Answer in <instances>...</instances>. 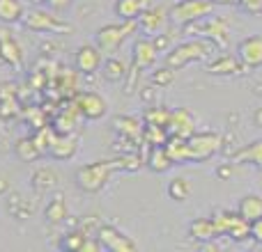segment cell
Here are the masks:
<instances>
[{"mask_svg":"<svg viewBox=\"0 0 262 252\" xmlns=\"http://www.w3.org/2000/svg\"><path fill=\"white\" fill-rule=\"evenodd\" d=\"M113 126L120 135H124V138L143 140V119L131 117V115H122V117H115Z\"/></svg>","mask_w":262,"mask_h":252,"instance_id":"cell-18","label":"cell"},{"mask_svg":"<svg viewBox=\"0 0 262 252\" xmlns=\"http://www.w3.org/2000/svg\"><path fill=\"white\" fill-rule=\"evenodd\" d=\"M134 69H147L157 62V48H154L152 39L143 37V39L134 41Z\"/></svg>","mask_w":262,"mask_h":252,"instance_id":"cell-14","label":"cell"},{"mask_svg":"<svg viewBox=\"0 0 262 252\" xmlns=\"http://www.w3.org/2000/svg\"><path fill=\"white\" fill-rule=\"evenodd\" d=\"M242 62L232 55H219L212 62L207 64V71L214 73V76H228V73H239Z\"/></svg>","mask_w":262,"mask_h":252,"instance_id":"cell-20","label":"cell"},{"mask_svg":"<svg viewBox=\"0 0 262 252\" xmlns=\"http://www.w3.org/2000/svg\"><path fill=\"white\" fill-rule=\"evenodd\" d=\"M99 245L101 248H106V250H113V252H131V250H136L138 245L134 243V241L129 239V236H124L122 232H118L115 227H101L99 230Z\"/></svg>","mask_w":262,"mask_h":252,"instance_id":"cell-12","label":"cell"},{"mask_svg":"<svg viewBox=\"0 0 262 252\" xmlns=\"http://www.w3.org/2000/svg\"><path fill=\"white\" fill-rule=\"evenodd\" d=\"M101 67V51L97 46H81L76 51V69L81 73H95Z\"/></svg>","mask_w":262,"mask_h":252,"instance_id":"cell-15","label":"cell"},{"mask_svg":"<svg viewBox=\"0 0 262 252\" xmlns=\"http://www.w3.org/2000/svg\"><path fill=\"white\" fill-rule=\"evenodd\" d=\"M85 239H88L85 234H81V232H74V234H69L67 239L62 241V248H67V250H81L83 243H85Z\"/></svg>","mask_w":262,"mask_h":252,"instance_id":"cell-36","label":"cell"},{"mask_svg":"<svg viewBox=\"0 0 262 252\" xmlns=\"http://www.w3.org/2000/svg\"><path fill=\"white\" fill-rule=\"evenodd\" d=\"M23 26L30 28L35 32H72V26L60 21L58 16L44 12V9H35V12L23 14Z\"/></svg>","mask_w":262,"mask_h":252,"instance_id":"cell-7","label":"cell"},{"mask_svg":"<svg viewBox=\"0 0 262 252\" xmlns=\"http://www.w3.org/2000/svg\"><path fill=\"white\" fill-rule=\"evenodd\" d=\"M172 78H175V71H172L170 67H166V69H157V71L152 73V83H154L157 87H166V85H170Z\"/></svg>","mask_w":262,"mask_h":252,"instance_id":"cell-35","label":"cell"},{"mask_svg":"<svg viewBox=\"0 0 262 252\" xmlns=\"http://www.w3.org/2000/svg\"><path fill=\"white\" fill-rule=\"evenodd\" d=\"M152 44H154V48H157V53H161V51L168 48L170 39H168L166 35H154V37H152Z\"/></svg>","mask_w":262,"mask_h":252,"instance_id":"cell-38","label":"cell"},{"mask_svg":"<svg viewBox=\"0 0 262 252\" xmlns=\"http://www.w3.org/2000/svg\"><path fill=\"white\" fill-rule=\"evenodd\" d=\"M232 161L235 163H253V165L262 167V140L249 144V147H244V149H239V152L232 156Z\"/></svg>","mask_w":262,"mask_h":252,"instance_id":"cell-25","label":"cell"},{"mask_svg":"<svg viewBox=\"0 0 262 252\" xmlns=\"http://www.w3.org/2000/svg\"><path fill=\"white\" fill-rule=\"evenodd\" d=\"M16 152H18V156L23 158V161H32V158H37L39 156V149H37V144L32 142V138L30 140H21V142L16 144Z\"/></svg>","mask_w":262,"mask_h":252,"instance_id":"cell-34","label":"cell"},{"mask_svg":"<svg viewBox=\"0 0 262 252\" xmlns=\"http://www.w3.org/2000/svg\"><path fill=\"white\" fill-rule=\"evenodd\" d=\"M74 110H67V113H60L58 117H55V124H53V131L60 135H67L72 133L74 129H76V119H74V113H78L76 106H72Z\"/></svg>","mask_w":262,"mask_h":252,"instance_id":"cell-30","label":"cell"},{"mask_svg":"<svg viewBox=\"0 0 262 252\" xmlns=\"http://www.w3.org/2000/svg\"><path fill=\"white\" fill-rule=\"evenodd\" d=\"M140 165L138 156H124L118 161H97V163H88V165L78 167L76 172V184L81 186L85 193H97L106 186V181L111 179L113 170H136Z\"/></svg>","mask_w":262,"mask_h":252,"instance_id":"cell-1","label":"cell"},{"mask_svg":"<svg viewBox=\"0 0 262 252\" xmlns=\"http://www.w3.org/2000/svg\"><path fill=\"white\" fill-rule=\"evenodd\" d=\"M147 5H149V0H118L115 3V14L122 21H136Z\"/></svg>","mask_w":262,"mask_h":252,"instance_id":"cell-22","label":"cell"},{"mask_svg":"<svg viewBox=\"0 0 262 252\" xmlns=\"http://www.w3.org/2000/svg\"><path fill=\"white\" fill-rule=\"evenodd\" d=\"M168 115L170 110L163 108V106H154V108H147L143 115V124H157V126H166L168 124Z\"/></svg>","mask_w":262,"mask_h":252,"instance_id":"cell-32","label":"cell"},{"mask_svg":"<svg viewBox=\"0 0 262 252\" xmlns=\"http://www.w3.org/2000/svg\"><path fill=\"white\" fill-rule=\"evenodd\" d=\"M200 37L209 39L219 48H226L228 41H230V26H228L226 18L205 16L203 23H200Z\"/></svg>","mask_w":262,"mask_h":252,"instance_id":"cell-9","label":"cell"},{"mask_svg":"<svg viewBox=\"0 0 262 252\" xmlns=\"http://www.w3.org/2000/svg\"><path fill=\"white\" fill-rule=\"evenodd\" d=\"M168 195H170L172 199H177V202H184V199H189V195H191L189 181H186L184 177H175V179L168 184Z\"/></svg>","mask_w":262,"mask_h":252,"instance_id":"cell-31","label":"cell"},{"mask_svg":"<svg viewBox=\"0 0 262 252\" xmlns=\"http://www.w3.org/2000/svg\"><path fill=\"white\" fill-rule=\"evenodd\" d=\"M214 51V44L209 39H191L184 41V44H177L175 48H170L166 53V67L170 69H182L191 62H198V60H205L209 53Z\"/></svg>","mask_w":262,"mask_h":252,"instance_id":"cell-2","label":"cell"},{"mask_svg":"<svg viewBox=\"0 0 262 252\" xmlns=\"http://www.w3.org/2000/svg\"><path fill=\"white\" fill-rule=\"evenodd\" d=\"M124 73H127V64L122 62L120 58H108L104 62V76L108 78L111 83H118V81H122L124 78Z\"/></svg>","mask_w":262,"mask_h":252,"instance_id":"cell-27","label":"cell"},{"mask_svg":"<svg viewBox=\"0 0 262 252\" xmlns=\"http://www.w3.org/2000/svg\"><path fill=\"white\" fill-rule=\"evenodd\" d=\"M189 232H191V236H193L195 241H214V239L221 236L212 218H200V220H193L191 222V227H189Z\"/></svg>","mask_w":262,"mask_h":252,"instance_id":"cell-21","label":"cell"},{"mask_svg":"<svg viewBox=\"0 0 262 252\" xmlns=\"http://www.w3.org/2000/svg\"><path fill=\"white\" fill-rule=\"evenodd\" d=\"M166 138H168L166 126H157V124H145L143 126V142L145 144H163Z\"/></svg>","mask_w":262,"mask_h":252,"instance_id":"cell-28","label":"cell"},{"mask_svg":"<svg viewBox=\"0 0 262 252\" xmlns=\"http://www.w3.org/2000/svg\"><path fill=\"white\" fill-rule=\"evenodd\" d=\"M136 28H138L136 21H122V18H120V23H106L97 30V48L104 51V53H113L122 46V41L131 32H136Z\"/></svg>","mask_w":262,"mask_h":252,"instance_id":"cell-3","label":"cell"},{"mask_svg":"<svg viewBox=\"0 0 262 252\" xmlns=\"http://www.w3.org/2000/svg\"><path fill=\"white\" fill-rule=\"evenodd\" d=\"M168 135H180V138H189L195 131V117L191 115L189 108H175L168 115Z\"/></svg>","mask_w":262,"mask_h":252,"instance_id":"cell-11","label":"cell"},{"mask_svg":"<svg viewBox=\"0 0 262 252\" xmlns=\"http://www.w3.org/2000/svg\"><path fill=\"white\" fill-rule=\"evenodd\" d=\"M74 106H76L78 115H83L85 119H101L108 113L106 99L101 94H97V92H81L76 96V101H74Z\"/></svg>","mask_w":262,"mask_h":252,"instance_id":"cell-8","label":"cell"},{"mask_svg":"<svg viewBox=\"0 0 262 252\" xmlns=\"http://www.w3.org/2000/svg\"><path fill=\"white\" fill-rule=\"evenodd\" d=\"M49 154L53 158H58V161H67V158H72L74 154H76V138H72V133L67 135H55L53 144H51Z\"/></svg>","mask_w":262,"mask_h":252,"instance_id":"cell-19","label":"cell"},{"mask_svg":"<svg viewBox=\"0 0 262 252\" xmlns=\"http://www.w3.org/2000/svg\"><path fill=\"white\" fill-rule=\"evenodd\" d=\"M136 21H138V26H140L143 32H147V35H157V32L163 30V26H166V21H168V9L161 7V5H159V7H149L147 5Z\"/></svg>","mask_w":262,"mask_h":252,"instance_id":"cell-13","label":"cell"},{"mask_svg":"<svg viewBox=\"0 0 262 252\" xmlns=\"http://www.w3.org/2000/svg\"><path fill=\"white\" fill-rule=\"evenodd\" d=\"M55 135H58V133H55V131L51 129V126H41V129L37 131V135L32 138V142H35V144H37V149H39V152L44 154V152H49V149H51V144H53Z\"/></svg>","mask_w":262,"mask_h":252,"instance_id":"cell-33","label":"cell"},{"mask_svg":"<svg viewBox=\"0 0 262 252\" xmlns=\"http://www.w3.org/2000/svg\"><path fill=\"white\" fill-rule=\"evenodd\" d=\"M147 167L152 172H166L172 167V161L168 158L166 149H163V144H152L149 147V154H147Z\"/></svg>","mask_w":262,"mask_h":252,"instance_id":"cell-23","label":"cell"},{"mask_svg":"<svg viewBox=\"0 0 262 252\" xmlns=\"http://www.w3.org/2000/svg\"><path fill=\"white\" fill-rule=\"evenodd\" d=\"M44 216H46V220H49V222H62L64 218H67V204H64V199L60 197V195L49 202Z\"/></svg>","mask_w":262,"mask_h":252,"instance_id":"cell-29","label":"cell"},{"mask_svg":"<svg viewBox=\"0 0 262 252\" xmlns=\"http://www.w3.org/2000/svg\"><path fill=\"white\" fill-rule=\"evenodd\" d=\"M212 220L221 236H230V239H235V241H244L251 236V222L244 220L239 213L219 211L212 216Z\"/></svg>","mask_w":262,"mask_h":252,"instance_id":"cell-6","label":"cell"},{"mask_svg":"<svg viewBox=\"0 0 262 252\" xmlns=\"http://www.w3.org/2000/svg\"><path fill=\"white\" fill-rule=\"evenodd\" d=\"M163 149H166L168 158L172 161V165H184L189 161V144H186V138H180V135H168L166 142H163Z\"/></svg>","mask_w":262,"mask_h":252,"instance_id":"cell-16","label":"cell"},{"mask_svg":"<svg viewBox=\"0 0 262 252\" xmlns=\"http://www.w3.org/2000/svg\"><path fill=\"white\" fill-rule=\"evenodd\" d=\"M251 236H253L258 243H262V216L251 222Z\"/></svg>","mask_w":262,"mask_h":252,"instance_id":"cell-39","label":"cell"},{"mask_svg":"<svg viewBox=\"0 0 262 252\" xmlns=\"http://www.w3.org/2000/svg\"><path fill=\"white\" fill-rule=\"evenodd\" d=\"M0 60L9 67H18L23 60V53H21V46L7 35V32H0Z\"/></svg>","mask_w":262,"mask_h":252,"instance_id":"cell-17","label":"cell"},{"mask_svg":"<svg viewBox=\"0 0 262 252\" xmlns=\"http://www.w3.org/2000/svg\"><path fill=\"white\" fill-rule=\"evenodd\" d=\"M235 3L249 14H262V0H235Z\"/></svg>","mask_w":262,"mask_h":252,"instance_id":"cell-37","label":"cell"},{"mask_svg":"<svg viewBox=\"0 0 262 252\" xmlns=\"http://www.w3.org/2000/svg\"><path fill=\"white\" fill-rule=\"evenodd\" d=\"M237 213H239L244 220L253 222L255 218L262 216V197H260V195H246V197L239 202Z\"/></svg>","mask_w":262,"mask_h":252,"instance_id":"cell-24","label":"cell"},{"mask_svg":"<svg viewBox=\"0 0 262 252\" xmlns=\"http://www.w3.org/2000/svg\"><path fill=\"white\" fill-rule=\"evenodd\" d=\"M212 12H214V5L209 0H180V3H175L168 9V16L175 23L184 26V23H191V21H203Z\"/></svg>","mask_w":262,"mask_h":252,"instance_id":"cell-4","label":"cell"},{"mask_svg":"<svg viewBox=\"0 0 262 252\" xmlns=\"http://www.w3.org/2000/svg\"><path fill=\"white\" fill-rule=\"evenodd\" d=\"M23 16V3L21 0H0V21L3 23H16Z\"/></svg>","mask_w":262,"mask_h":252,"instance_id":"cell-26","label":"cell"},{"mask_svg":"<svg viewBox=\"0 0 262 252\" xmlns=\"http://www.w3.org/2000/svg\"><path fill=\"white\" fill-rule=\"evenodd\" d=\"M186 144H189V161L193 163H200V161H207V158H212L214 154L221 149L223 140L219 133H191L189 138H186Z\"/></svg>","mask_w":262,"mask_h":252,"instance_id":"cell-5","label":"cell"},{"mask_svg":"<svg viewBox=\"0 0 262 252\" xmlns=\"http://www.w3.org/2000/svg\"><path fill=\"white\" fill-rule=\"evenodd\" d=\"M237 60L242 62V67L246 69H258L262 67V35L246 37L237 48Z\"/></svg>","mask_w":262,"mask_h":252,"instance_id":"cell-10","label":"cell"},{"mask_svg":"<svg viewBox=\"0 0 262 252\" xmlns=\"http://www.w3.org/2000/svg\"><path fill=\"white\" fill-rule=\"evenodd\" d=\"M209 3L212 5H232L235 0H209Z\"/></svg>","mask_w":262,"mask_h":252,"instance_id":"cell-40","label":"cell"}]
</instances>
